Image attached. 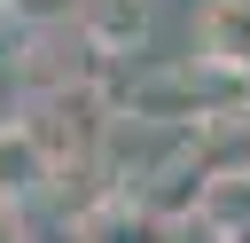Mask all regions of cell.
Masks as SVG:
<instances>
[{
  "label": "cell",
  "mask_w": 250,
  "mask_h": 243,
  "mask_svg": "<svg viewBox=\"0 0 250 243\" xmlns=\"http://www.w3.org/2000/svg\"><path fill=\"white\" fill-rule=\"evenodd\" d=\"M70 243H180V227L164 212H148L141 196H125V188H94L70 212Z\"/></svg>",
  "instance_id": "1"
},
{
  "label": "cell",
  "mask_w": 250,
  "mask_h": 243,
  "mask_svg": "<svg viewBox=\"0 0 250 243\" xmlns=\"http://www.w3.org/2000/svg\"><path fill=\"white\" fill-rule=\"evenodd\" d=\"M188 39H195V63L219 71V78H250V0H195L188 16Z\"/></svg>",
  "instance_id": "2"
},
{
  "label": "cell",
  "mask_w": 250,
  "mask_h": 243,
  "mask_svg": "<svg viewBox=\"0 0 250 243\" xmlns=\"http://www.w3.org/2000/svg\"><path fill=\"white\" fill-rule=\"evenodd\" d=\"M188 227H203L211 243H250V172H203Z\"/></svg>",
  "instance_id": "3"
},
{
  "label": "cell",
  "mask_w": 250,
  "mask_h": 243,
  "mask_svg": "<svg viewBox=\"0 0 250 243\" xmlns=\"http://www.w3.org/2000/svg\"><path fill=\"white\" fill-rule=\"evenodd\" d=\"M55 188V165L39 157V141L23 133V118H0V204H31V196H47Z\"/></svg>",
  "instance_id": "4"
},
{
  "label": "cell",
  "mask_w": 250,
  "mask_h": 243,
  "mask_svg": "<svg viewBox=\"0 0 250 243\" xmlns=\"http://www.w3.org/2000/svg\"><path fill=\"white\" fill-rule=\"evenodd\" d=\"M0 243H23V212L16 204H0Z\"/></svg>",
  "instance_id": "5"
},
{
  "label": "cell",
  "mask_w": 250,
  "mask_h": 243,
  "mask_svg": "<svg viewBox=\"0 0 250 243\" xmlns=\"http://www.w3.org/2000/svg\"><path fill=\"white\" fill-rule=\"evenodd\" d=\"M0 16H16V0H0Z\"/></svg>",
  "instance_id": "6"
}]
</instances>
